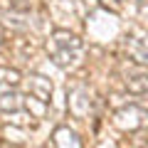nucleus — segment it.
Wrapping results in <instances>:
<instances>
[{
    "label": "nucleus",
    "instance_id": "f257e3e1",
    "mask_svg": "<svg viewBox=\"0 0 148 148\" xmlns=\"http://www.w3.org/2000/svg\"><path fill=\"white\" fill-rule=\"evenodd\" d=\"M30 91L35 94V99L47 101L49 94H52V84H49L45 77H30Z\"/></svg>",
    "mask_w": 148,
    "mask_h": 148
},
{
    "label": "nucleus",
    "instance_id": "f03ea898",
    "mask_svg": "<svg viewBox=\"0 0 148 148\" xmlns=\"http://www.w3.org/2000/svg\"><path fill=\"white\" fill-rule=\"evenodd\" d=\"M22 106H25V101H22V96L12 94L10 89H5L3 94H0V109H3V111H20Z\"/></svg>",
    "mask_w": 148,
    "mask_h": 148
},
{
    "label": "nucleus",
    "instance_id": "7ed1b4c3",
    "mask_svg": "<svg viewBox=\"0 0 148 148\" xmlns=\"http://www.w3.org/2000/svg\"><path fill=\"white\" fill-rule=\"evenodd\" d=\"M126 84H128V89H131L133 94H138V91H146L148 89V77H143V74H141V77H131Z\"/></svg>",
    "mask_w": 148,
    "mask_h": 148
},
{
    "label": "nucleus",
    "instance_id": "20e7f679",
    "mask_svg": "<svg viewBox=\"0 0 148 148\" xmlns=\"http://www.w3.org/2000/svg\"><path fill=\"white\" fill-rule=\"evenodd\" d=\"M20 82V74L12 72V69H0V84L3 86H15Z\"/></svg>",
    "mask_w": 148,
    "mask_h": 148
}]
</instances>
